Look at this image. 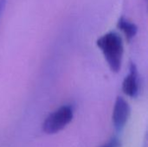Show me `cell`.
Returning a JSON list of instances; mask_svg holds the SVG:
<instances>
[{"label":"cell","instance_id":"1","mask_svg":"<svg viewBox=\"0 0 148 147\" xmlns=\"http://www.w3.org/2000/svg\"><path fill=\"white\" fill-rule=\"evenodd\" d=\"M96 46L101 51L110 70L118 73L121 68L124 54L123 41L120 34L109 31L96 40Z\"/></svg>","mask_w":148,"mask_h":147},{"label":"cell","instance_id":"2","mask_svg":"<svg viewBox=\"0 0 148 147\" xmlns=\"http://www.w3.org/2000/svg\"><path fill=\"white\" fill-rule=\"evenodd\" d=\"M74 118V108L71 105L66 104L50 113L42 125V132L46 134H56L63 130Z\"/></svg>","mask_w":148,"mask_h":147},{"label":"cell","instance_id":"3","mask_svg":"<svg viewBox=\"0 0 148 147\" xmlns=\"http://www.w3.org/2000/svg\"><path fill=\"white\" fill-rule=\"evenodd\" d=\"M131 113L129 103L122 97L117 96L113 107L112 121L117 132H121L125 127Z\"/></svg>","mask_w":148,"mask_h":147},{"label":"cell","instance_id":"4","mask_svg":"<svg viewBox=\"0 0 148 147\" xmlns=\"http://www.w3.org/2000/svg\"><path fill=\"white\" fill-rule=\"evenodd\" d=\"M122 92L130 98H137L140 94V78L136 65L131 62L129 72L123 80L121 86Z\"/></svg>","mask_w":148,"mask_h":147},{"label":"cell","instance_id":"5","mask_svg":"<svg viewBox=\"0 0 148 147\" xmlns=\"http://www.w3.org/2000/svg\"><path fill=\"white\" fill-rule=\"evenodd\" d=\"M117 28L121 31H122L126 39L128 42H130L136 36V34L138 32L137 25L123 16L119 18V20L117 22Z\"/></svg>","mask_w":148,"mask_h":147},{"label":"cell","instance_id":"6","mask_svg":"<svg viewBox=\"0 0 148 147\" xmlns=\"http://www.w3.org/2000/svg\"><path fill=\"white\" fill-rule=\"evenodd\" d=\"M121 141L119 140V139L116 137H114L101 147H121Z\"/></svg>","mask_w":148,"mask_h":147},{"label":"cell","instance_id":"7","mask_svg":"<svg viewBox=\"0 0 148 147\" xmlns=\"http://www.w3.org/2000/svg\"><path fill=\"white\" fill-rule=\"evenodd\" d=\"M6 3H7V0H0V17L2 14L3 13L4 8L6 6Z\"/></svg>","mask_w":148,"mask_h":147}]
</instances>
